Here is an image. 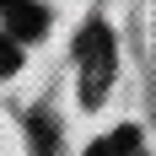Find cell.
<instances>
[{
    "mask_svg": "<svg viewBox=\"0 0 156 156\" xmlns=\"http://www.w3.org/2000/svg\"><path fill=\"white\" fill-rule=\"evenodd\" d=\"M135 145H140V135H135V129L124 124V129H113V135H102V140H97L86 156H129Z\"/></svg>",
    "mask_w": 156,
    "mask_h": 156,
    "instance_id": "obj_3",
    "label": "cell"
},
{
    "mask_svg": "<svg viewBox=\"0 0 156 156\" xmlns=\"http://www.w3.org/2000/svg\"><path fill=\"white\" fill-rule=\"evenodd\" d=\"M76 54H81V97L86 102H102L108 97V81H113V32L102 22H86L76 38Z\"/></svg>",
    "mask_w": 156,
    "mask_h": 156,
    "instance_id": "obj_1",
    "label": "cell"
},
{
    "mask_svg": "<svg viewBox=\"0 0 156 156\" xmlns=\"http://www.w3.org/2000/svg\"><path fill=\"white\" fill-rule=\"evenodd\" d=\"M16 65H22V48H16L5 32H0V81H5V76H16Z\"/></svg>",
    "mask_w": 156,
    "mask_h": 156,
    "instance_id": "obj_4",
    "label": "cell"
},
{
    "mask_svg": "<svg viewBox=\"0 0 156 156\" xmlns=\"http://www.w3.org/2000/svg\"><path fill=\"white\" fill-rule=\"evenodd\" d=\"M0 22L11 27L5 38L16 43V38H38V32L48 27V11L38 5V0H0Z\"/></svg>",
    "mask_w": 156,
    "mask_h": 156,
    "instance_id": "obj_2",
    "label": "cell"
}]
</instances>
